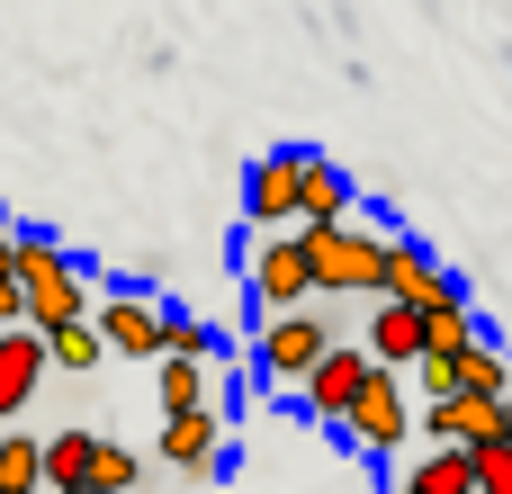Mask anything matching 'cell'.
Segmentation results:
<instances>
[{
	"mask_svg": "<svg viewBox=\"0 0 512 494\" xmlns=\"http://www.w3.org/2000/svg\"><path fill=\"white\" fill-rule=\"evenodd\" d=\"M45 360H54V369H99V360H108V342H99V324H90V315H72V324H54V333H45Z\"/></svg>",
	"mask_w": 512,
	"mask_h": 494,
	"instance_id": "19",
	"label": "cell"
},
{
	"mask_svg": "<svg viewBox=\"0 0 512 494\" xmlns=\"http://www.w3.org/2000/svg\"><path fill=\"white\" fill-rule=\"evenodd\" d=\"M378 297H414V306H441V297H468L414 234H387V279H378Z\"/></svg>",
	"mask_w": 512,
	"mask_h": 494,
	"instance_id": "10",
	"label": "cell"
},
{
	"mask_svg": "<svg viewBox=\"0 0 512 494\" xmlns=\"http://www.w3.org/2000/svg\"><path fill=\"white\" fill-rule=\"evenodd\" d=\"M297 234H306L315 297H378V279H387V234H360L351 216H324V225H297Z\"/></svg>",
	"mask_w": 512,
	"mask_h": 494,
	"instance_id": "1",
	"label": "cell"
},
{
	"mask_svg": "<svg viewBox=\"0 0 512 494\" xmlns=\"http://www.w3.org/2000/svg\"><path fill=\"white\" fill-rule=\"evenodd\" d=\"M396 486L405 494H477V459H468V441H432V459H414Z\"/></svg>",
	"mask_w": 512,
	"mask_h": 494,
	"instance_id": "14",
	"label": "cell"
},
{
	"mask_svg": "<svg viewBox=\"0 0 512 494\" xmlns=\"http://www.w3.org/2000/svg\"><path fill=\"white\" fill-rule=\"evenodd\" d=\"M162 297H144V288H108V297H90V324H99V342L117 351V360H162Z\"/></svg>",
	"mask_w": 512,
	"mask_h": 494,
	"instance_id": "6",
	"label": "cell"
},
{
	"mask_svg": "<svg viewBox=\"0 0 512 494\" xmlns=\"http://www.w3.org/2000/svg\"><path fill=\"white\" fill-rule=\"evenodd\" d=\"M162 468L189 477V486H207V477L225 468V423H216V405H180V414H162Z\"/></svg>",
	"mask_w": 512,
	"mask_h": 494,
	"instance_id": "8",
	"label": "cell"
},
{
	"mask_svg": "<svg viewBox=\"0 0 512 494\" xmlns=\"http://www.w3.org/2000/svg\"><path fill=\"white\" fill-rule=\"evenodd\" d=\"M459 387L504 396V387H512V351H495V342H468V351H459Z\"/></svg>",
	"mask_w": 512,
	"mask_h": 494,
	"instance_id": "22",
	"label": "cell"
},
{
	"mask_svg": "<svg viewBox=\"0 0 512 494\" xmlns=\"http://www.w3.org/2000/svg\"><path fill=\"white\" fill-rule=\"evenodd\" d=\"M468 459H477V494H512V432L468 441Z\"/></svg>",
	"mask_w": 512,
	"mask_h": 494,
	"instance_id": "23",
	"label": "cell"
},
{
	"mask_svg": "<svg viewBox=\"0 0 512 494\" xmlns=\"http://www.w3.org/2000/svg\"><path fill=\"white\" fill-rule=\"evenodd\" d=\"M81 486L135 494V486H144V459H135V450H117V441H90V477H81Z\"/></svg>",
	"mask_w": 512,
	"mask_h": 494,
	"instance_id": "21",
	"label": "cell"
},
{
	"mask_svg": "<svg viewBox=\"0 0 512 494\" xmlns=\"http://www.w3.org/2000/svg\"><path fill=\"white\" fill-rule=\"evenodd\" d=\"M486 432H504V396H477V387L423 396V441H486Z\"/></svg>",
	"mask_w": 512,
	"mask_h": 494,
	"instance_id": "11",
	"label": "cell"
},
{
	"mask_svg": "<svg viewBox=\"0 0 512 494\" xmlns=\"http://www.w3.org/2000/svg\"><path fill=\"white\" fill-rule=\"evenodd\" d=\"M333 432H342V441H351L360 459H387V450H405V441H414V405H405V369H387V360H378V369H369V387L351 396V414H342Z\"/></svg>",
	"mask_w": 512,
	"mask_h": 494,
	"instance_id": "4",
	"label": "cell"
},
{
	"mask_svg": "<svg viewBox=\"0 0 512 494\" xmlns=\"http://www.w3.org/2000/svg\"><path fill=\"white\" fill-rule=\"evenodd\" d=\"M324 216H351V171L306 153V189H297V225H324Z\"/></svg>",
	"mask_w": 512,
	"mask_h": 494,
	"instance_id": "15",
	"label": "cell"
},
{
	"mask_svg": "<svg viewBox=\"0 0 512 494\" xmlns=\"http://www.w3.org/2000/svg\"><path fill=\"white\" fill-rule=\"evenodd\" d=\"M369 360H387V369H414L423 360V306L414 297H378L369 306Z\"/></svg>",
	"mask_w": 512,
	"mask_h": 494,
	"instance_id": "13",
	"label": "cell"
},
{
	"mask_svg": "<svg viewBox=\"0 0 512 494\" xmlns=\"http://www.w3.org/2000/svg\"><path fill=\"white\" fill-rule=\"evenodd\" d=\"M90 441H99V432H54V441H45V494H72L90 477Z\"/></svg>",
	"mask_w": 512,
	"mask_h": 494,
	"instance_id": "20",
	"label": "cell"
},
{
	"mask_svg": "<svg viewBox=\"0 0 512 494\" xmlns=\"http://www.w3.org/2000/svg\"><path fill=\"white\" fill-rule=\"evenodd\" d=\"M297 189H306V144L261 153V162L243 171V216H252V225H297Z\"/></svg>",
	"mask_w": 512,
	"mask_h": 494,
	"instance_id": "9",
	"label": "cell"
},
{
	"mask_svg": "<svg viewBox=\"0 0 512 494\" xmlns=\"http://www.w3.org/2000/svg\"><path fill=\"white\" fill-rule=\"evenodd\" d=\"M0 494H45V441L0 432Z\"/></svg>",
	"mask_w": 512,
	"mask_h": 494,
	"instance_id": "17",
	"label": "cell"
},
{
	"mask_svg": "<svg viewBox=\"0 0 512 494\" xmlns=\"http://www.w3.org/2000/svg\"><path fill=\"white\" fill-rule=\"evenodd\" d=\"M333 342H342V333H333V315H324V306H279V315H261L252 369H261V387H297Z\"/></svg>",
	"mask_w": 512,
	"mask_h": 494,
	"instance_id": "3",
	"label": "cell"
},
{
	"mask_svg": "<svg viewBox=\"0 0 512 494\" xmlns=\"http://www.w3.org/2000/svg\"><path fill=\"white\" fill-rule=\"evenodd\" d=\"M477 342V315H468V297H441V306H423V351H468Z\"/></svg>",
	"mask_w": 512,
	"mask_h": 494,
	"instance_id": "18",
	"label": "cell"
},
{
	"mask_svg": "<svg viewBox=\"0 0 512 494\" xmlns=\"http://www.w3.org/2000/svg\"><path fill=\"white\" fill-rule=\"evenodd\" d=\"M162 351H198V360H216V333H207L189 306H171V315H162Z\"/></svg>",
	"mask_w": 512,
	"mask_h": 494,
	"instance_id": "24",
	"label": "cell"
},
{
	"mask_svg": "<svg viewBox=\"0 0 512 494\" xmlns=\"http://www.w3.org/2000/svg\"><path fill=\"white\" fill-rule=\"evenodd\" d=\"M504 432H512V387H504Z\"/></svg>",
	"mask_w": 512,
	"mask_h": 494,
	"instance_id": "27",
	"label": "cell"
},
{
	"mask_svg": "<svg viewBox=\"0 0 512 494\" xmlns=\"http://www.w3.org/2000/svg\"><path fill=\"white\" fill-rule=\"evenodd\" d=\"M369 369H378V360H369V342H333V351L297 378V405H306L315 423H342V414H351V396L369 387Z\"/></svg>",
	"mask_w": 512,
	"mask_h": 494,
	"instance_id": "7",
	"label": "cell"
},
{
	"mask_svg": "<svg viewBox=\"0 0 512 494\" xmlns=\"http://www.w3.org/2000/svg\"><path fill=\"white\" fill-rule=\"evenodd\" d=\"M153 396H162V414L207 405V360H198V351H162V360H153Z\"/></svg>",
	"mask_w": 512,
	"mask_h": 494,
	"instance_id": "16",
	"label": "cell"
},
{
	"mask_svg": "<svg viewBox=\"0 0 512 494\" xmlns=\"http://www.w3.org/2000/svg\"><path fill=\"white\" fill-rule=\"evenodd\" d=\"M18 297H27V324L36 333H54V324H72V315H90V279L63 261V243L54 234H36V225H18Z\"/></svg>",
	"mask_w": 512,
	"mask_h": 494,
	"instance_id": "2",
	"label": "cell"
},
{
	"mask_svg": "<svg viewBox=\"0 0 512 494\" xmlns=\"http://www.w3.org/2000/svg\"><path fill=\"white\" fill-rule=\"evenodd\" d=\"M9 261H18V225L0 216V270H9Z\"/></svg>",
	"mask_w": 512,
	"mask_h": 494,
	"instance_id": "26",
	"label": "cell"
},
{
	"mask_svg": "<svg viewBox=\"0 0 512 494\" xmlns=\"http://www.w3.org/2000/svg\"><path fill=\"white\" fill-rule=\"evenodd\" d=\"M45 369H54V360H45V333H36V324H0V423L45 387Z\"/></svg>",
	"mask_w": 512,
	"mask_h": 494,
	"instance_id": "12",
	"label": "cell"
},
{
	"mask_svg": "<svg viewBox=\"0 0 512 494\" xmlns=\"http://www.w3.org/2000/svg\"><path fill=\"white\" fill-rule=\"evenodd\" d=\"M0 324H27V297H18V270H0Z\"/></svg>",
	"mask_w": 512,
	"mask_h": 494,
	"instance_id": "25",
	"label": "cell"
},
{
	"mask_svg": "<svg viewBox=\"0 0 512 494\" xmlns=\"http://www.w3.org/2000/svg\"><path fill=\"white\" fill-rule=\"evenodd\" d=\"M243 279H252V306H261V315H279V306H306V297H315V270H306V234H288V225H252Z\"/></svg>",
	"mask_w": 512,
	"mask_h": 494,
	"instance_id": "5",
	"label": "cell"
}]
</instances>
